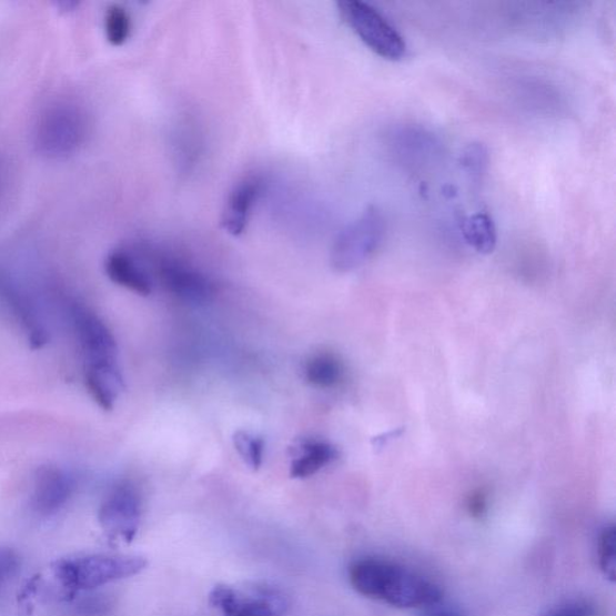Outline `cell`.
I'll use <instances>...</instances> for the list:
<instances>
[{
  "label": "cell",
  "instance_id": "cell-1",
  "mask_svg": "<svg viewBox=\"0 0 616 616\" xmlns=\"http://www.w3.org/2000/svg\"><path fill=\"white\" fill-rule=\"evenodd\" d=\"M349 577L356 593L398 609L427 608L443 598L434 580L388 558H360L350 566Z\"/></svg>",
  "mask_w": 616,
  "mask_h": 616
},
{
  "label": "cell",
  "instance_id": "cell-2",
  "mask_svg": "<svg viewBox=\"0 0 616 616\" xmlns=\"http://www.w3.org/2000/svg\"><path fill=\"white\" fill-rule=\"evenodd\" d=\"M148 567L137 555L88 554L60 558L52 565L53 576L71 593L90 592L139 575Z\"/></svg>",
  "mask_w": 616,
  "mask_h": 616
},
{
  "label": "cell",
  "instance_id": "cell-3",
  "mask_svg": "<svg viewBox=\"0 0 616 616\" xmlns=\"http://www.w3.org/2000/svg\"><path fill=\"white\" fill-rule=\"evenodd\" d=\"M343 21L364 44L384 60L398 61L407 52L406 41L376 8L361 0L337 3Z\"/></svg>",
  "mask_w": 616,
  "mask_h": 616
},
{
  "label": "cell",
  "instance_id": "cell-4",
  "mask_svg": "<svg viewBox=\"0 0 616 616\" xmlns=\"http://www.w3.org/2000/svg\"><path fill=\"white\" fill-rule=\"evenodd\" d=\"M385 220L377 208L366 209L342 229L332 249V264L342 272L360 267L378 250L385 235Z\"/></svg>",
  "mask_w": 616,
  "mask_h": 616
},
{
  "label": "cell",
  "instance_id": "cell-5",
  "mask_svg": "<svg viewBox=\"0 0 616 616\" xmlns=\"http://www.w3.org/2000/svg\"><path fill=\"white\" fill-rule=\"evenodd\" d=\"M141 513V497L135 486L122 483L103 499L98 521L111 542L129 544L139 533Z\"/></svg>",
  "mask_w": 616,
  "mask_h": 616
},
{
  "label": "cell",
  "instance_id": "cell-6",
  "mask_svg": "<svg viewBox=\"0 0 616 616\" xmlns=\"http://www.w3.org/2000/svg\"><path fill=\"white\" fill-rule=\"evenodd\" d=\"M85 134L83 112L75 105L55 104L48 109L38 125V147L49 155H67L77 148Z\"/></svg>",
  "mask_w": 616,
  "mask_h": 616
},
{
  "label": "cell",
  "instance_id": "cell-7",
  "mask_svg": "<svg viewBox=\"0 0 616 616\" xmlns=\"http://www.w3.org/2000/svg\"><path fill=\"white\" fill-rule=\"evenodd\" d=\"M209 600L224 616H282L286 608L285 598L266 586L241 590L219 584L211 590Z\"/></svg>",
  "mask_w": 616,
  "mask_h": 616
},
{
  "label": "cell",
  "instance_id": "cell-8",
  "mask_svg": "<svg viewBox=\"0 0 616 616\" xmlns=\"http://www.w3.org/2000/svg\"><path fill=\"white\" fill-rule=\"evenodd\" d=\"M155 267L165 290L188 303L204 304L214 294L212 281L180 257L162 255Z\"/></svg>",
  "mask_w": 616,
  "mask_h": 616
},
{
  "label": "cell",
  "instance_id": "cell-9",
  "mask_svg": "<svg viewBox=\"0 0 616 616\" xmlns=\"http://www.w3.org/2000/svg\"><path fill=\"white\" fill-rule=\"evenodd\" d=\"M264 191L261 175H248L228 193L221 214L223 231L234 238L246 232L257 200Z\"/></svg>",
  "mask_w": 616,
  "mask_h": 616
},
{
  "label": "cell",
  "instance_id": "cell-10",
  "mask_svg": "<svg viewBox=\"0 0 616 616\" xmlns=\"http://www.w3.org/2000/svg\"><path fill=\"white\" fill-rule=\"evenodd\" d=\"M74 317L85 364L118 363V343L104 322L84 309H78Z\"/></svg>",
  "mask_w": 616,
  "mask_h": 616
},
{
  "label": "cell",
  "instance_id": "cell-11",
  "mask_svg": "<svg viewBox=\"0 0 616 616\" xmlns=\"http://www.w3.org/2000/svg\"><path fill=\"white\" fill-rule=\"evenodd\" d=\"M74 493V481L57 466H42L34 479L32 507L41 517H50L65 507Z\"/></svg>",
  "mask_w": 616,
  "mask_h": 616
},
{
  "label": "cell",
  "instance_id": "cell-12",
  "mask_svg": "<svg viewBox=\"0 0 616 616\" xmlns=\"http://www.w3.org/2000/svg\"><path fill=\"white\" fill-rule=\"evenodd\" d=\"M109 279L124 289L142 296L152 293L153 282L138 252L128 249L112 251L105 261Z\"/></svg>",
  "mask_w": 616,
  "mask_h": 616
},
{
  "label": "cell",
  "instance_id": "cell-13",
  "mask_svg": "<svg viewBox=\"0 0 616 616\" xmlns=\"http://www.w3.org/2000/svg\"><path fill=\"white\" fill-rule=\"evenodd\" d=\"M84 383L100 408L111 411L124 390L118 363L85 364Z\"/></svg>",
  "mask_w": 616,
  "mask_h": 616
},
{
  "label": "cell",
  "instance_id": "cell-14",
  "mask_svg": "<svg viewBox=\"0 0 616 616\" xmlns=\"http://www.w3.org/2000/svg\"><path fill=\"white\" fill-rule=\"evenodd\" d=\"M337 456L339 452L332 444L307 441L299 447L297 455L292 463L291 476L297 479L309 478L336 461Z\"/></svg>",
  "mask_w": 616,
  "mask_h": 616
},
{
  "label": "cell",
  "instance_id": "cell-15",
  "mask_svg": "<svg viewBox=\"0 0 616 616\" xmlns=\"http://www.w3.org/2000/svg\"><path fill=\"white\" fill-rule=\"evenodd\" d=\"M463 235L468 245L481 254L494 252L497 242L496 226L488 213L479 212L464 220Z\"/></svg>",
  "mask_w": 616,
  "mask_h": 616
},
{
  "label": "cell",
  "instance_id": "cell-16",
  "mask_svg": "<svg viewBox=\"0 0 616 616\" xmlns=\"http://www.w3.org/2000/svg\"><path fill=\"white\" fill-rule=\"evenodd\" d=\"M305 376L307 382L317 388H333L342 380L343 365L336 355L321 353L307 362Z\"/></svg>",
  "mask_w": 616,
  "mask_h": 616
},
{
  "label": "cell",
  "instance_id": "cell-17",
  "mask_svg": "<svg viewBox=\"0 0 616 616\" xmlns=\"http://www.w3.org/2000/svg\"><path fill=\"white\" fill-rule=\"evenodd\" d=\"M105 36L113 47H122L132 33L131 13L120 4H112L105 12Z\"/></svg>",
  "mask_w": 616,
  "mask_h": 616
},
{
  "label": "cell",
  "instance_id": "cell-18",
  "mask_svg": "<svg viewBox=\"0 0 616 616\" xmlns=\"http://www.w3.org/2000/svg\"><path fill=\"white\" fill-rule=\"evenodd\" d=\"M598 566L604 576L612 583L616 579V528L608 525L602 529L598 543Z\"/></svg>",
  "mask_w": 616,
  "mask_h": 616
},
{
  "label": "cell",
  "instance_id": "cell-19",
  "mask_svg": "<svg viewBox=\"0 0 616 616\" xmlns=\"http://www.w3.org/2000/svg\"><path fill=\"white\" fill-rule=\"evenodd\" d=\"M234 446L242 461L251 468L260 469L263 465L265 443L261 437L253 436L245 432H238L234 435Z\"/></svg>",
  "mask_w": 616,
  "mask_h": 616
},
{
  "label": "cell",
  "instance_id": "cell-20",
  "mask_svg": "<svg viewBox=\"0 0 616 616\" xmlns=\"http://www.w3.org/2000/svg\"><path fill=\"white\" fill-rule=\"evenodd\" d=\"M543 616H597V608L589 599L575 598L563 602Z\"/></svg>",
  "mask_w": 616,
  "mask_h": 616
},
{
  "label": "cell",
  "instance_id": "cell-21",
  "mask_svg": "<svg viewBox=\"0 0 616 616\" xmlns=\"http://www.w3.org/2000/svg\"><path fill=\"white\" fill-rule=\"evenodd\" d=\"M488 154L479 143L471 145L463 154V165L469 174L479 176L486 166Z\"/></svg>",
  "mask_w": 616,
  "mask_h": 616
},
{
  "label": "cell",
  "instance_id": "cell-22",
  "mask_svg": "<svg viewBox=\"0 0 616 616\" xmlns=\"http://www.w3.org/2000/svg\"><path fill=\"white\" fill-rule=\"evenodd\" d=\"M466 509L471 518L482 521L489 512V496L483 489L472 492L466 501Z\"/></svg>",
  "mask_w": 616,
  "mask_h": 616
},
{
  "label": "cell",
  "instance_id": "cell-23",
  "mask_svg": "<svg viewBox=\"0 0 616 616\" xmlns=\"http://www.w3.org/2000/svg\"><path fill=\"white\" fill-rule=\"evenodd\" d=\"M20 556L16 551L0 548V585L4 584L18 572Z\"/></svg>",
  "mask_w": 616,
  "mask_h": 616
},
{
  "label": "cell",
  "instance_id": "cell-24",
  "mask_svg": "<svg viewBox=\"0 0 616 616\" xmlns=\"http://www.w3.org/2000/svg\"><path fill=\"white\" fill-rule=\"evenodd\" d=\"M421 616H466L461 609L453 607H440L438 604L425 608Z\"/></svg>",
  "mask_w": 616,
  "mask_h": 616
}]
</instances>
